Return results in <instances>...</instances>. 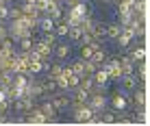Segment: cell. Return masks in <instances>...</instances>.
<instances>
[{"label":"cell","mask_w":150,"mask_h":126,"mask_svg":"<svg viewBox=\"0 0 150 126\" xmlns=\"http://www.w3.org/2000/svg\"><path fill=\"white\" fill-rule=\"evenodd\" d=\"M83 67H85V74H91V72H94V70H96L98 65H96L94 61H89V59H87L85 63H83Z\"/></svg>","instance_id":"cell-30"},{"label":"cell","mask_w":150,"mask_h":126,"mask_svg":"<svg viewBox=\"0 0 150 126\" xmlns=\"http://www.w3.org/2000/svg\"><path fill=\"white\" fill-rule=\"evenodd\" d=\"M54 28V20H50L48 15H41V18L37 20V30L39 33H48V30Z\"/></svg>","instance_id":"cell-18"},{"label":"cell","mask_w":150,"mask_h":126,"mask_svg":"<svg viewBox=\"0 0 150 126\" xmlns=\"http://www.w3.org/2000/svg\"><path fill=\"white\" fill-rule=\"evenodd\" d=\"M72 48H74V46L70 44V41H57V44L52 46V57L57 61H68L70 59V55H72Z\"/></svg>","instance_id":"cell-6"},{"label":"cell","mask_w":150,"mask_h":126,"mask_svg":"<svg viewBox=\"0 0 150 126\" xmlns=\"http://www.w3.org/2000/svg\"><path fill=\"white\" fill-rule=\"evenodd\" d=\"M81 35H83V30L79 28V26H70V28H68V35H65V37H68L70 44H79V41H81Z\"/></svg>","instance_id":"cell-20"},{"label":"cell","mask_w":150,"mask_h":126,"mask_svg":"<svg viewBox=\"0 0 150 126\" xmlns=\"http://www.w3.org/2000/svg\"><path fill=\"white\" fill-rule=\"evenodd\" d=\"M79 83H81V76L79 74H70L68 76V91H70V89H74V87H79Z\"/></svg>","instance_id":"cell-28"},{"label":"cell","mask_w":150,"mask_h":126,"mask_svg":"<svg viewBox=\"0 0 150 126\" xmlns=\"http://www.w3.org/2000/svg\"><path fill=\"white\" fill-rule=\"evenodd\" d=\"M91 78H94V83H98V85H111V78H109V74H107V70L102 65H98L91 72Z\"/></svg>","instance_id":"cell-14"},{"label":"cell","mask_w":150,"mask_h":126,"mask_svg":"<svg viewBox=\"0 0 150 126\" xmlns=\"http://www.w3.org/2000/svg\"><path fill=\"white\" fill-rule=\"evenodd\" d=\"M117 85H120V89H124V91L131 93L133 89L139 85V78H137L135 74H122V76H120V81H117Z\"/></svg>","instance_id":"cell-11"},{"label":"cell","mask_w":150,"mask_h":126,"mask_svg":"<svg viewBox=\"0 0 150 126\" xmlns=\"http://www.w3.org/2000/svg\"><path fill=\"white\" fill-rule=\"evenodd\" d=\"M54 83H57V89H68V76L65 74H59L54 78Z\"/></svg>","instance_id":"cell-29"},{"label":"cell","mask_w":150,"mask_h":126,"mask_svg":"<svg viewBox=\"0 0 150 126\" xmlns=\"http://www.w3.org/2000/svg\"><path fill=\"white\" fill-rule=\"evenodd\" d=\"M109 107L115 109V111H126V109H131L128 91H124V89H115V91L111 93V98H109Z\"/></svg>","instance_id":"cell-4"},{"label":"cell","mask_w":150,"mask_h":126,"mask_svg":"<svg viewBox=\"0 0 150 126\" xmlns=\"http://www.w3.org/2000/svg\"><path fill=\"white\" fill-rule=\"evenodd\" d=\"M0 48H2V41H0Z\"/></svg>","instance_id":"cell-39"},{"label":"cell","mask_w":150,"mask_h":126,"mask_svg":"<svg viewBox=\"0 0 150 126\" xmlns=\"http://www.w3.org/2000/svg\"><path fill=\"white\" fill-rule=\"evenodd\" d=\"M124 52H128V55H131V59L133 61H146V46L144 44H139V46H131V48H126Z\"/></svg>","instance_id":"cell-15"},{"label":"cell","mask_w":150,"mask_h":126,"mask_svg":"<svg viewBox=\"0 0 150 126\" xmlns=\"http://www.w3.org/2000/svg\"><path fill=\"white\" fill-rule=\"evenodd\" d=\"M44 15H48L50 20H54V22H59V20H63V4H57L50 0V4L46 7V11Z\"/></svg>","instance_id":"cell-12"},{"label":"cell","mask_w":150,"mask_h":126,"mask_svg":"<svg viewBox=\"0 0 150 126\" xmlns=\"http://www.w3.org/2000/svg\"><path fill=\"white\" fill-rule=\"evenodd\" d=\"M33 50H37L44 59H52V46L50 44H46L44 39H39V37H35V44H33Z\"/></svg>","instance_id":"cell-13"},{"label":"cell","mask_w":150,"mask_h":126,"mask_svg":"<svg viewBox=\"0 0 150 126\" xmlns=\"http://www.w3.org/2000/svg\"><path fill=\"white\" fill-rule=\"evenodd\" d=\"M68 28H70V24L68 22H63V20H59V22H54V35H57V37H65V35H68Z\"/></svg>","instance_id":"cell-21"},{"label":"cell","mask_w":150,"mask_h":126,"mask_svg":"<svg viewBox=\"0 0 150 126\" xmlns=\"http://www.w3.org/2000/svg\"><path fill=\"white\" fill-rule=\"evenodd\" d=\"M91 52H94V48H91L89 44H81V46H79V59L87 61V59L91 57Z\"/></svg>","instance_id":"cell-24"},{"label":"cell","mask_w":150,"mask_h":126,"mask_svg":"<svg viewBox=\"0 0 150 126\" xmlns=\"http://www.w3.org/2000/svg\"><path fill=\"white\" fill-rule=\"evenodd\" d=\"M37 107L41 109V113L46 115V124H50V122H57V115H59V111L52 107V102L48 100V98H41V100H37Z\"/></svg>","instance_id":"cell-7"},{"label":"cell","mask_w":150,"mask_h":126,"mask_svg":"<svg viewBox=\"0 0 150 126\" xmlns=\"http://www.w3.org/2000/svg\"><path fill=\"white\" fill-rule=\"evenodd\" d=\"M87 104L94 109V113H102L107 107H109V98H107V93L89 91V100H87Z\"/></svg>","instance_id":"cell-5"},{"label":"cell","mask_w":150,"mask_h":126,"mask_svg":"<svg viewBox=\"0 0 150 126\" xmlns=\"http://www.w3.org/2000/svg\"><path fill=\"white\" fill-rule=\"evenodd\" d=\"M70 118L72 122H79V124H89L91 118H94V109L89 107V104H76V107H70Z\"/></svg>","instance_id":"cell-1"},{"label":"cell","mask_w":150,"mask_h":126,"mask_svg":"<svg viewBox=\"0 0 150 126\" xmlns=\"http://www.w3.org/2000/svg\"><path fill=\"white\" fill-rule=\"evenodd\" d=\"M115 2H117V0H111V4H115Z\"/></svg>","instance_id":"cell-37"},{"label":"cell","mask_w":150,"mask_h":126,"mask_svg":"<svg viewBox=\"0 0 150 126\" xmlns=\"http://www.w3.org/2000/svg\"><path fill=\"white\" fill-rule=\"evenodd\" d=\"M120 33H122V26L117 22H107V41H113Z\"/></svg>","instance_id":"cell-19"},{"label":"cell","mask_w":150,"mask_h":126,"mask_svg":"<svg viewBox=\"0 0 150 126\" xmlns=\"http://www.w3.org/2000/svg\"><path fill=\"white\" fill-rule=\"evenodd\" d=\"M89 100V91L87 89H83L81 85L70 89V107H76V104H85Z\"/></svg>","instance_id":"cell-9"},{"label":"cell","mask_w":150,"mask_h":126,"mask_svg":"<svg viewBox=\"0 0 150 126\" xmlns=\"http://www.w3.org/2000/svg\"><path fill=\"white\" fill-rule=\"evenodd\" d=\"M52 2H57V4H63V0H52Z\"/></svg>","instance_id":"cell-36"},{"label":"cell","mask_w":150,"mask_h":126,"mask_svg":"<svg viewBox=\"0 0 150 126\" xmlns=\"http://www.w3.org/2000/svg\"><path fill=\"white\" fill-rule=\"evenodd\" d=\"M24 115V124H46V115L41 113V109L35 104L30 111H26V113H22Z\"/></svg>","instance_id":"cell-10"},{"label":"cell","mask_w":150,"mask_h":126,"mask_svg":"<svg viewBox=\"0 0 150 126\" xmlns=\"http://www.w3.org/2000/svg\"><path fill=\"white\" fill-rule=\"evenodd\" d=\"M139 2H148V0H139Z\"/></svg>","instance_id":"cell-38"},{"label":"cell","mask_w":150,"mask_h":126,"mask_svg":"<svg viewBox=\"0 0 150 126\" xmlns=\"http://www.w3.org/2000/svg\"><path fill=\"white\" fill-rule=\"evenodd\" d=\"M7 33H9V37H11L13 41H18L20 37H24V35H33L35 37V33L22 22V20H9L7 22Z\"/></svg>","instance_id":"cell-3"},{"label":"cell","mask_w":150,"mask_h":126,"mask_svg":"<svg viewBox=\"0 0 150 126\" xmlns=\"http://www.w3.org/2000/svg\"><path fill=\"white\" fill-rule=\"evenodd\" d=\"M2 2H4V4H15L18 0H2Z\"/></svg>","instance_id":"cell-35"},{"label":"cell","mask_w":150,"mask_h":126,"mask_svg":"<svg viewBox=\"0 0 150 126\" xmlns=\"http://www.w3.org/2000/svg\"><path fill=\"white\" fill-rule=\"evenodd\" d=\"M33 44H35V37H33V35H24V37H20L18 41H15L18 52H28V50H33Z\"/></svg>","instance_id":"cell-17"},{"label":"cell","mask_w":150,"mask_h":126,"mask_svg":"<svg viewBox=\"0 0 150 126\" xmlns=\"http://www.w3.org/2000/svg\"><path fill=\"white\" fill-rule=\"evenodd\" d=\"M48 100L52 102V107L59 113H65L70 109V91L68 89H57V91H52L48 96Z\"/></svg>","instance_id":"cell-2"},{"label":"cell","mask_w":150,"mask_h":126,"mask_svg":"<svg viewBox=\"0 0 150 126\" xmlns=\"http://www.w3.org/2000/svg\"><path fill=\"white\" fill-rule=\"evenodd\" d=\"M83 59H72V63H68L70 65V70H72V74H79V76H83L85 74V67H83Z\"/></svg>","instance_id":"cell-23"},{"label":"cell","mask_w":150,"mask_h":126,"mask_svg":"<svg viewBox=\"0 0 150 126\" xmlns=\"http://www.w3.org/2000/svg\"><path fill=\"white\" fill-rule=\"evenodd\" d=\"M44 89H46V93H52L57 91V83H54V78H50V76H44Z\"/></svg>","instance_id":"cell-27"},{"label":"cell","mask_w":150,"mask_h":126,"mask_svg":"<svg viewBox=\"0 0 150 126\" xmlns=\"http://www.w3.org/2000/svg\"><path fill=\"white\" fill-rule=\"evenodd\" d=\"M0 124H7V115H0Z\"/></svg>","instance_id":"cell-34"},{"label":"cell","mask_w":150,"mask_h":126,"mask_svg":"<svg viewBox=\"0 0 150 126\" xmlns=\"http://www.w3.org/2000/svg\"><path fill=\"white\" fill-rule=\"evenodd\" d=\"M61 70H63V63L61 61H57V63H52V65H50V70L46 72V76H50V78H57L61 74Z\"/></svg>","instance_id":"cell-25"},{"label":"cell","mask_w":150,"mask_h":126,"mask_svg":"<svg viewBox=\"0 0 150 126\" xmlns=\"http://www.w3.org/2000/svg\"><path fill=\"white\" fill-rule=\"evenodd\" d=\"M7 22H4V20H0V39H4V37H7Z\"/></svg>","instance_id":"cell-32"},{"label":"cell","mask_w":150,"mask_h":126,"mask_svg":"<svg viewBox=\"0 0 150 126\" xmlns=\"http://www.w3.org/2000/svg\"><path fill=\"white\" fill-rule=\"evenodd\" d=\"M9 113V98L0 100V115H7Z\"/></svg>","instance_id":"cell-31"},{"label":"cell","mask_w":150,"mask_h":126,"mask_svg":"<svg viewBox=\"0 0 150 126\" xmlns=\"http://www.w3.org/2000/svg\"><path fill=\"white\" fill-rule=\"evenodd\" d=\"M135 76L139 78V85H146V81H148V63L146 61L135 63Z\"/></svg>","instance_id":"cell-16"},{"label":"cell","mask_w":150,"mask_h":126,"mask_svg":"<svg viewBox=\"0 0 150 126\" xmlns=\"http://www.w3.org/2000/svg\"><path fill=\"white\" fill-rule=\"evenodd\" d=\"M39 39H44L46 44H50V46H54L57 41H59V37L54 35V30H48V33H39Z\"/></svg>","instance_id":"cell-26"},{"label":"cell","mask_w":150,"mask_h":126,"mask_svg":"<svg viewBox=\"0 0 150 126\" xmlns=\"http://www.w3.org/2000/svg\"><path fill=\"white\" fill-rule=\"evenodd\" d=\"M128 100H131V107H146V104H148V98H146V85H137V87L131 91Z\"/></svg>","instance_id":"cell-8"},{"label":"cell","mask_w":150,"mask_h":126,"mask_svg":"<svg viewBox=\"0 0 150 126\" xmlns=\"http://www.w3.org/2000/svg\"><path fill=\"white\" fill-rule=\"evenodd\" d=\"M117 2H122V4H126V7H131V4L135 2V0H117Z\"/></svg>","instance_id":"cell-33"},{"label":"cell","mask_w":150,"mask_h":126,"mask_svg":"<svg viewBox=\"0 0 150 126\" xmlns=\"http://www.w3.org/2000/svg\"><path fill=\"white\" fill-rule=\"evenodd\" d=\"M107 59V50H105V46H102V48H96L94 52H91V57H89V61H94L96 65H100L102 61Z\"/></svg>","instance_id":"cell-22"}]
</instances>
